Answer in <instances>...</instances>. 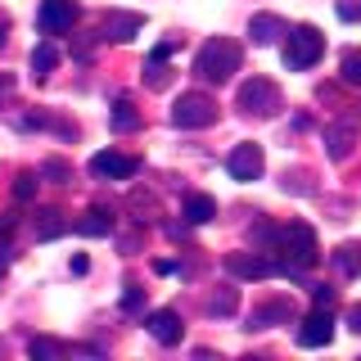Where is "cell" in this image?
<instances>
[{
  "instance_id": "19",
  "label": "cell",
  "mask_w": 361,
  "mask_h": 361,
  "mask_svg": "<svg viewBox=\"0 0 361 361\" xmlns=\"http://www.w3.org/2000/svg\"><path fill=\"white\" fill-rule=\"evenodd\" d=\"M113 231V217L104 208H90L82 221H77V235H86V240H99V235H109Z\"/></svg>"
},
{
  "instance_id": "20",
  "label": "cell",
  "mask_w": 361,
  "mask_h": 361,
  "mask_svg": "<svg viewBox=\"0 0 361 361\" xmlns=\"http://www.w3.org/2000/svg\"><path fill=\"white\" fill-rule=\"evenodd\" d=\"M109 127L118 131V135H127V131L140 127V113L131 109V99H118V104H113V113H109Z\"/></svg>"
},
{
  "instance_id": "10",
  "label": "cell",
  "mask_w": 361,
  "mask_h": 361,
  "mask_svg": "<svg viewBox=\"0 0 361 361\" xmlns=\"http://www.w3.org/2000/svg\"><path fill=\"white\" fill-rule=\"evenodd\" d=\"M334 338V316L330 307H316L312 316H302V325H298V343L302 348H325Z\"/></svg>"
},
{
  "instance_id": "31",
  "label": "cell",
  "mask_w": 361,
  "mask_h": 361,
  "mask_svg": "<svg viewBox=\"0 0 361 361\" xmlns=\"http://www.w3.org/2000/svg\"><path fill=\"white\" fill-rule=\"evenodd\" d=\"M154 271H158V276H176V271H180V262H172V257H158V262H154Z\"/></svg>"
},
{
  "instance_id": "13",
  "label": "cell",
  "mask_w": 361,
  "mask_h": 361,
  "mask_svg": "<svg viewBox=\"0 0 361 361\" xmlns=\"http://www.w3.org/2000/svg\"><path fill=\"white\" fill-rule=\"evenodd\" d=\"M145 325H149V334L158 338V343H167V348H172V343H180V334H185V325H180V316H176L172 307H163V312H149V321H145Z\"/></svg>"
},
{
  "instance_id": "32",
  "label": "cell",
  "mask_w": 361,
  "mask_h": 361,
  "mask_svg": "<svg viewBox=\"0 0 361 361\" xmlns=\"http://www.w3.org/2000/svg\"><path fill=\"white\" fill-rule=\"evenodd\" d=\"M334 302V289L330 285H316V307H330Z\"/></svg>"
},
{
  "instance_id": "22",
  "label": "cell",
  "mask_w": 361,
  "mask_h": 361,
  "mask_svg": "<svg viewBox=\"0 0 361 361\" xmlns=\"http://www.w3.org/2000/svg\"><path fill=\"white\" fill-rule=\"evenodd\" d=\"M63 231H68L63 212H54V208H45V212H37V240H59Z\"/></svg>"
},
{
  "instance_id": "9",
  "label": "cell",
  "mask_w": 361,
  "mask_h": 361,
  "mask_svg": "<svg viewBox=\"0 0 361 361\" xmlns=\"http://www.w3.org/2000/svg\"><path fill=\"white\" fill-rule=\"evenodd\" d=\"M90 172H95V176H104V180H131L135 172H140V158L118 154V149H104V154H95V158H90Z\"/></svg>"
},
{
  "instance_id": "26",
  "label": "cell",
  "mask_w": 361,
  "mask_h": 361,
  "mask_svg": "<svg viewBox=\"0 0 361 361\" xmlns=\"http://www.w3.org/2000/svg\"><path fill=\"white\" fill-rule=\"evenodd\" d=\"M27 353L32 357H63V343H59V338H32Z\"/></svg>"
},
{
  "instance_id": "18",
  "label": "cell",
  "mask_w": 361,
  "mask_h": 361,
  "mask_svg": "<svg viewBox=\"0 0 361 361\" xmlns=\"http://www.w3.org/2000/svg\"><path fill=\"white\" fill-rule=\"evenodd\" d=\"M212 217H217V199H212V195H190L185 199V221L190 226H203Z\"/></svg>"
},
{
  "instance_id": "15",
  "label": "cell",
  "mask_w": 361,
  "mask_h": 361,
  "mask_svg": "<svg viewBox=\"0 0 361 361\" xmlns=\"http://www.w3.org/2000/svg\"><path fill=\"white\" fill-rule=\"evenodd\" d=\"M280 321H293V302L289 298H271V302H262V307L253 312V330H271V325H280Z\"/></svg>"
},
{
  "instance_id": "30",
  "label": "cell",
  "mask_w": 361,
  "mask_h": 361,
  "mask_svg": "<svg viewBox=\"0 0 361 361\" xmlns=\"http://www.w3.org/2000/svg\"><path fill=\"white\" fill-rule=\"evenodd\" d=\"M176 45H180V41H158L149 59H172V54H176Z\"/></svg>"
},
{
  "instance_id": "24",
  "label": "cell",
  "mask_w": 361,
  "mask_h": 361,
  "mask_svg": "<svg viewBox=\"0 0 361 361\" xmlns=\"http://www.w3.org/2000/svg\"><path fill=\"white\" fill-rule=\"evenodd\" d=\"M167 59H149V63H145V86H149V90H163L167 82H172V68H163Z\"/></svg>"
},
{
  "instance_id": "33",
  "label": "cell",
  "mask_w": 361,
  "mask_h": 361,
  "mask_svg": "<svg viewBox=\"0 0 361 361\" xmlns=\"http://www.w3.org/2000/svg\"><path fill=\"white\" fill-rule=\"evenodd\" d=\"M348 330L361 334V307H348Z\"/></svg>"
},
{
  "instance_id": "29",
  "label": "cell",
  "mask_w": 361,
  "mask_h": 361,
  "mask_svg": "<svg viewBox=\"0 0 361 361\" xmlns=\"http://www.w3.org/2000/svg\"><path fill=\"white\" fill-rule=\"evenodd\" d=\"M338 18H343V23H361V0H338Z\"/></svg>"
},
{
  "instance_id": "5",
  "label": "cell",
  "mask_w": 361,
  "mask_h": 361,
  "mask_svg": "<svg viewBox=\"0 0 361 361\" xmlns=\"http://www.w3.org/2000/svg\"><path fill=\"white\" fill-rule=\"evenodd\" d=\"M226 276L235 280H267V276H285V267L271 253H226Z\"/></svg>"
},
{
  "instance_id": "11",
  "label": "cell",
  "mask_w": 361,
  "mask_h": 361,
  "mask_svg": "<svg viewBox=\"0 0 361 361\" xmlns=\"http://www.w3.org/2000/svg\"><path fill=\"white\" fill-rule=\"evenodd\" d=\"M145 27V14H131V9H113V14H104V37L109 41H135Z\"/></svg>"
},
{
  "instance_id": "2",
  "label": "cell",
  "mask_w": 361,
  "mask_h": 361,
  "mask_svg": "<svg viewBox=\"0 0 361 361\" xmlns=\"http://www.w3.org/2000/svg\"><path fill=\"white\" fill-rule=\"evenodd\" d=\"M240 63H244L240 45L226 41V37H212V41H203V50L195 54V77L208 82V86H221V82H231V77L240 73Z\"/></svg>"
},
{
  "instance_id": "8",
  "label": "cell",
  "mask_w": 361,
  "mask_h": 361,
  "mask_svg": "<svg viewBox=\"0 0 361 361\" xmlns=\"http://www.w3.org/2000/svg\"><path fill=\"white\" fill-rule=\"evenodd\" d=\"M262 167H267V158H262V145H253V140L235 145V149H231V158H226V172H231L235 180H257V176H262Z\"/></svg>"
},
{
  "instance_id": "28",
  "label": "cell",
  "mask_w": 361,
  "mask_h": 361,
  "mask_svg": "<svg viewBox=\"0 0 361 361\" xmlns=\"http://www.w3.org/2000/svg\"><path fill=\"white\" fill-rule=\"evenodd\" d=\"M32 195H37V176H32V172H23V176L14 180V199H23V203H27Z\"/></svg>"
},
{
  "instance_id": "7",
  "label": "cell",
  "mask_w": 361,
  "mask_h": 361,
  "mask_svg": "<svg viewBox=\"0 0 361 361\" xmlns=\"http://www.w3.org/2000/svg\"><path fill=\"white\" fill-rule=\"evenodd\" d=\"M77 0H41V9H37V27L45 32V37H59V32H68L77 23Z\"/></svg>"
},
{
  "instance_id": "35",
  "label": "cell",
  "mask_w": 361,
  "mask_h": 361,
  "mask_svg": "<svg viewBox=\"0 0 361 361\" xmlns=\"http://www.w3.org/2000/svg\"><path fill=\"white\" fill-rule=\"evenodd\" d=\"M5 37H9V14L0 9V50H5Z\"/></svg>"
},
{
  "instance_id": "17",
  "label": "cell",
  "mask_w": 361,
  "mask_h": 361,
  "mask_svg": "<svg viewBox=\"0 0 361 361\" xmlns=\"http://www.w3.org/2000/svg\"><path fill=\"white\" fill-rule=\"evenodd\" d=\"M59 59H63V54H59V45H54V41H41L37 50H32V73H37L41 82H45V77H50L54 68H59Z\"/></svg>"
},
{
  "instance_id": "1",
  "label": "cell",
  "mask_w": 361,
  "mask_h": 361,
  "mask_svg": "<svg viewBox=\"0 0 361 361\" xmlns=\"http://www.w3.org/2000/svg\"><path fill=\"white\" fill-rule=\"evenodd\" d=\"M253 240L267 244V253H276V262L285 267V276H298V271L316 267V257H321L316 231H312L307 221H289V226L257 221V226H253Z\"/></svg>"
},
{
  "instance_id": "25",
  "label": "cell",
  "mask_w": 361,
  "mask_h": 361,
  "mask_svg": "<svg viewBox=\"0 0 361 361\" xmlns=\"http://www.w3.org/2000/svg\"><path fill=\"white\" fill-rule=\"evenodd\" d=\"M41 176H50L54 185H68V180H73V167H68L63 158H45V163H41Z\"/></svg>"
},
{
  "instance_id": "14",
  "label": "cell",
  "mask_w": 361,
  "mask_h": 361,
  "mask_svg": "<svg viewBox=\"0 0 361 361\" xmlns=\"http://www.w3.org/2000/svg\"><path fill=\"white\" fill-rule=\"evenodd\" d=\"M285 18L280 14H253V23H248V37H253V45H276L280 37H285Z\"/></svg>"
},
{
  "instance_id": "27",
  "label": "cell",
  "mask_w": 361,
  "mask_h": 361,
  "mask_svg": "<svg viewBox=\"0 0 361 361\" xmlns=\"http://www.w3.org/2000/svg\"><path fill=\"white\" fill-rule=\"evenodd\" d=\"M122 312H127V316H140L145 312V289L127 285V293H122Z\"/></svg>"
},
{
  "instance_id": "34",
  "label": "cell",
  "mask_w": 361,
  "mask_h": 361,
  "mask_svg": "<svg viewBox=\"0 0 361 361\" xmlns=\"http://www.w3.org/2000/svg\"><path fill=\"white\" fill-rule=\"evenodd\" d=\"M9 262H14V253H9V248L0 244V276H5V271H9Z\"/></svg>"
},
{
  "instance_id": "16",
  "label": "cell",
  "mask_w": 361,
  "mask_h": 361,
  "mask_svg": "<svg viewBox=\"0 0 361 361\" xmlns=\"http://www.w3.org/2000/svg\"><path fill=\"white\" fill-rule=\"evenodd\" d=\"M330 262H334V271H338V276L357 280V276H361V240H348V244H338Z\"/></svg>"
},
{
  "instance_id": "6",
  "label": "cell",
  "mask_w": 361,
  "mask_h": 361,
  "mask_svg": "<svg viewBox=\"0 0 361 361\" xmlns=\"http://www.w3.org/2000/svg\"><path fill=\"white\" fill-rule=\"evenodd\" d=\"M240 109L253 113V118H271V113L280 109L276 82H267V77H248V82L240 86Z\"/></svg>"
},
{
  "instance_id": "3",
  "label": "cell",
  "mask_w": 361,
  "mask_h": 361,
  "mask_svg": "<svg viewBox=\"0 0 361 361\" xmlns=\"http://www.w3.org/2000/svg\"><path fill=\"white\" fill-rule=\"evenodd\" d=\"M321 54H325V37L316 27H293V32H285V68L289 73H307V68H316L321 63Z\"/></svg>"
},
{
  "instance_id": "21",
  "label": "cell",
  "mask_w": 361,
  "mask_h": 361,
  "mask_svg": "<svg viewBox=\"0 0 361 361\" xmlns=\"http://www.w3.org/2000/svg\"><path fill=\"white\" fill-rule=\"evenodd\" d=\"M203 312L208 316H235L240 312V289H217L208 302H203Z\"/></svg>"
},
{
  "instance_id": "4",
  "label": "cell",
  "mask_w": 361,
  "mask_h": 361,
  "mask_svg": "<svg viewBox=\"0 0 361 361\" xmlns=\"http://www.w3.org/2000/svg\"><path fill=\"white\" fill-rule=\"evenodd\" d=\"M172 122L185 131H199V127H212L217 122V104H212L203 90H190V95H180L172 104Z\"/></svg>"
},
{
  "instance_id": "23",
  "label": "cell",
  "mask_w": 361,
  "mask_h": 361,
  "mask_svg": "<svg viewBox=\"0 0 361 361\" xmlns=\"http://www.w3.org/2000/svg\"><path fill=\"white\" fill-rule=\"evenodd\" d=\"M338 77H343L348 86H361V50H343V59H338Z\"/></svg>"
},
{
  "instance_id": "12",
  "label": "cell",
  "mask_w": 361,
  "mask_h": 361,
  "mask_svg": "<svg viewBox=\"0 0 361 361\" xmlns=\"http://www.w3.org/2000/svg\"><path fill=\"white\" fill-rule=\"evenodd\" d=\"M353 145H357V127L348 118H338V122L325 127V154H330L334 163H343V158L353 154Z\"/></svg>"
}]
</instances>
